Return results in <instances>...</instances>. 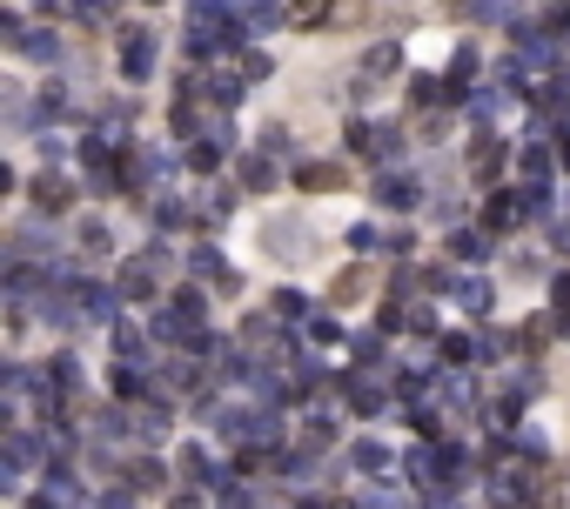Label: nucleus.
Returning a JSON list of instances; mask_svg holds the SVG:
<instances>
[{
    "label": "nucleus",
    "instance_id": "f257e3e1",
    "mask_svg": "<svg viewBox=\"0 0 570 509\" xmlns=\"http://www.w3.org/2000/svg\"><path fill=\"white\" fill-rule=\"evenodd\" d=\"M168 242L155 234L148 242V255H135V262H122V276H114V289H122V302H155L162 295V268H168Z\"/></svg>",
    "mask_w": 570,
    "mask_h": 509
},
{
    "label": "nucleus",
    "instance_id": "f03ea898",
    "mask_svg": "<svg viewBox=\"0 0 570 509\" xmlns=\"http://www.w3.org/2000/svg\"><path fill=\"white\" fill-rule=\"evenodd\" d=\"M490 509H530V469H490Z\"/></svg>",
    "mask_w": 570,
    "mask_h": 509
},
{
    "label": "nucleus",
    "instance_id": "7ed1b4c3",
    "mask_svg": "<svg viewBox=\"0 0 570 509\" xmlns=\"http://www.w3.org/2000/svg\"><path fill=\"white\" fill-rule=\"evenodd\" d=\"M504 162H510V141L483 128V135L470 141V175H477V181H497V175H504Z\"/></svg>",
    "mask_w": 570,
    "mask_h": 509
},
{
    "label": "nucleus",
    "instance_id": "20e7f679",
    "mask_svg": "<svg viewBox=\"0 0 570 509\" xmlns=\"http://www.w3.org/2000/svg\"><path fill=\"white\" fill-rule=\"evenodd\" d=\"M342 396H350L356 416H383V409H390V389L369 382V376H342Z\"/></svg>",
    "mask_w": 570,
    "mask_h": 509
},
{
    "label": "nucleus",
    "instance_id": "39448f33",
    "mask_svg": "<svg viewBox=\"0 0 570 509\" xmlns=\"http://www.w3.org/2000/svg\"><path fill=\"white\" fill-rule=\"evenodd\" d=\"M181 469H188V483H195V489H215V496L228 489V469H215L202 443H195V449H181Z\"/></svg>",
    "mask_w": 570,
    "mask_h": 509
},
{
    "label": "nucleus",
    "instance_id": "423d86ee",
    "mask_svg": "<svg viewBox=\"0 0 570 509\" xmlns=\"http://www.w3.org/2000/svg\"><path fill=\"white\" fill-rule=\"evenodd\" d=\"M122 74H128V81H148V74H155V48H148L141 27L122 34Z\"/></svg>",
    "mask_w": 570,
    "mask_h": 509
},
{
    "label": "nucleus",
    "instance_id": "0eeeda50",
    "mask_svg": "<svg viewBox=\"0 0 570 509\" xmlns=\"http://www.w3.org/2000/svg\"><path fill=\"white\" fill-rule=\"evenodd\" d=\"M34 208H41V215H67V208H74V181L41 175V181H34Z\"/></svg>",
    "mask_w": 570,
    "mask_h": 509
},
{
    "label": "nucleus",
    "instance_id": "6e6552de",
    "mask_svg": "<svg viewBox=\"0 0 570 509\" xmlns=\"http://www.w3.org/2000/svg\"><path fill=\"white\" fill-rule=\"evenodd\" d=\"M41 389H48V396H67V389H81V362H74L67 348H61V356H48V369H41Z\"/></svg>",
    "mask_w": 570,
    "mask_h": 509
},
{
    "label": "nucleus",
    "instance_id": "1a4fd4ad",
    "mask_svg": "<svg viewBox=\"0 0 570 509\" xmlns=\"http://www.w3.org/2000/svg\"><path fill=\"white\" fill-rule=\"evenodd\" d=\"M14 54H21V61H41V67H48V61H61V34H54V27H27Z\"/></svg>",
    "mask_w": 570,
    "mask_h": 509
},
{
    "label": "nucleus",
    "instance_id": "9d476101",
    "mask_svg": "<svg viewBox=\"0 0 570 509\" xmlns=\"http://www.w3.org/2000/svg\"><path fill=\"white\" fill-rule=\"evenodd\" d=\"M295 188H302V194H335V188H342V168H335V162H302V168H295Z\"/></svg>",
    "mask_w": 570,
    "mask_h": 509
},
{
    "label": "nucleus",
    "instance_id": "9b49d317",
    "mask_svg": "<svg viewBox=\"0 0 570 509\" xmlns=\"http://www.w3.org/2000/svg\"><path fill=\"white\" fill-rule=\"evenodd\" d=\"M376 202L396 208V215H409V208H416V181H409V175H376Z\"/></svg>",
    "mask_w": 570,
    "mask_h": 509
},
{
    "label": "nucleus",
    "instance_id": "f8f14e48",
    "mask_svg": "<svg viewBox=\"0 0 570 509\" xmlns=\"http://www.w3.org/2000/svg\"><path fill=\"white\" fill-rule=\"evenodd\" d=\"M168 308H175V316H181L188 329H208V295H202L195 282H188V289H175V295H168Z\"/></svg>",
    "mask_w": 570,
    "mask_h": 509
},
{
    "label": "nucleus",
    "instance_id": "ddd939ff",
    "mask_svg": "<svg viewBox=\"0 0 570 509\" xmlns=\"http://www.w3.org/2000/svg\"><path fill=\"white\" fill-rule=\"evenodd\" d=\"M128 489H135V496H155V489H168V469H162L155 456H135V462H128Z\"/></svg>",
    "mask_w": 570,
    "mask_h": 509
},
{
    "label": "nucleus",
    "instance_id": "4468645a",
    "mask_svg": "<svg viewBox=\"0 0 570 509\" xmlns=\"http://www.w3.org/2000/svg\"><path fill=\"white\" fill-rule=\"evenodd\" d=\"M242 81H249V74H208L195 94H202L208 107H236V101H242Z\"/></svg>",
    "mask_w": 570,
    "mask_h": 509
},
{
    "label": "nucleus",
    "instance_id": "2eb2a0df",
    "mask_svg": "<svg viewBox=\"0 0 570 509\" xmlns=\"http://www.w3.org/2000/svg\"><path fill=\"white\" fill-rule=\"evenodd\" d=\"M221 154H228V128H208V135L188 141V162L195 168H221Z\"/></svg>",
    "mask_w": 570,
    "mask_h": 509
},
{
    "label": "nucleus",
    "instance_id": "dca6fc26",
    "mask_svg": "<svg viewBox=\"0 0 570 509\" xmlns=\"http://www.w3.org/2000/svg\"><path fill=\"white\" fill-rule=\"evenodd\" d=\"M470 81H477V41H456V54H449V88H456V101H464Z\"/></svg>",
    "mask_w": 570,
    "mask_h": 509
},
{
    "label": "nucleus",
    "instance_id": "f3484780",
    "mask_svg": "<svg viewBox=\"0 0 570 509\" xmlns=\"http://www.w3.org/2000/svg\"><path fill=\"white\" fill-rule=\"evenodd\" d=\"M350 462L363 469V476H390V449H383V443H376V436H363V443L350 449Z\"/></svg>",
    "mask_w": 570,
    "mask_h": 509
},
{
    "label": "nucleus",
    "instance_id": "a211bd4d",
    "mask_svg": "<svg viewBox=\"0 0 570 509\" xmlns=\"http://www.w3.org/2000/svg\"><path fill=\"white\" fill-rule=\"evenodd\" d=\"M168 122H175V135H181V141H195V128H202V94L188 88V94L175 101V114H168Z\"/></svg>",
    "mask_w": 570,
    "mask_h": 509
},
{
    "label": "nucleus",
    "instance_id": "6ab92c4d",
    "mask_svg": "<svg viewBox=\"0 0 570 509\" xmlns=\"http://www.w3.org/2000/svg\"><path fill=\"white\" fill-rule=\"evenodd\" d=\"M188 268H195V276H202V282L215 276L221 289H236V276H228V262H221V249H195V255H188Z\"/></svg>",
    "mask_w": 570,
    "mask_h": 509
},
{
    "label": "nucleus",
    "instance_id": "aec40b11",
    "mask_svg": "<svg viewBox=\"0 0 570 509\" xmlns=\"http://www.w3.org/2000/svg\"><path fill=\"white\" fill-rule=\"evenodd\" d=\"M403 67V48L396 41H376L369 54H363V74H369V81H376V74H396Z\"/></svg>",
    "mask_w": 570,
    "mask_h": 509
},
{
    "label": "nucleus",
    "instance_id": "412c9836",
    "mask_svg": "<svg viewBox=\"0 0 570 509\" xmlns=\"http://www.w3.org/2000/svg\"><path fill=\"white\" fill-rule=\"evenodd\" d=\"M449 255H456V262H483V255H490V234L456 228V234H449Z\"/></svg>",
    "mask_w": 570,
    "mask_h": 509
},
{
    "label": "nucleus",
    "instance_id": "4be33fe9",
    "mask_svg": "<svg viewBox=\"0 0 570 509\" xmlns=\"http://www.w3.org/2000/svg\"><path fill=\"white\" fill-rule=\"evenodd\" d=\"M550 322H557V335H570V268L550 276Z\"/></svg>",
    "mask_w": 570,
    "mask_h": 509
},
{
    "label": "nucleus",
    "instance_id": "5701e85b",
    "mask_svg": "<svg viewBox=\"0 0 570 509\" xmlns=\"http://www.w3.org/2000/svg\"><path fill=\"white\" fill-rule=\"evenodd\" d=\"M456 295H464V308L477 322H490V308H497V295H490V282H456Z\"/></svg>",
    "mask_w": 570,
    "mask_h": 509
},
{
    "label": "nucleus",
    "instance_id": "b1692460",
    "mask_svg": "<svg viewBox=\"0 0 570 509\" xmlns=\"http://www.w3.org/2000/svg\"><path fill=\"white\" fill-rule=\"evenodd\" d=\"M269 316H276V322H302V316H309V302H302L295 289H276V295H269Z\"/></svg>",
    "mask_w": 570,
    "mask_h": 509
},
{
    "label": "nucleus",
    "instance_id": "393cba45",
    "mask_svg": "<svg viewBox=\"0 0 570 509\" xmlns=\"http://www.w3.org/2000/svg\"><path fill=\"white\" fill-rule=\"evenodd\" d=\"M335 14V0H289V21L295 27H316V21H329Z\"/></svg>",
    "mask_w": 570,
    "mask_h": 509
},
{
    "label": "nucleus",
    "instance_id": "a878e982",
    "mask_svg": "<svg viewBox=\"0 0 570 509\" xmlns=\"http://www.w3.org/2000/svg\"><path fill=\"white\" fill-rule=\"evenodd\" d=\"M242 181H249L255 194H269V188H276V162H269V154H255V162H242Z\"/></svg>",
    "mask_w": 570,
    "mask_h": 509
},
{
    "label": "nucleus",
    "instance_id": "bb28decb",
    "mask_svg": "<svg viewBox=\"0 0 570 509\" xmlns=\"http://www.w3.org/2000/svg\"><path fill=\"white\" fill-rule=\"evenodd\" d=\"M195 382H202L195 356H175V362H168V389H195Z\"/></svg>",
    "mask_w": 570,
    "mask_h": 509
},
{
    "label": "nucleus",
    "instance_id": "cd10ccee",
    "mask_svg": "<svg viewBox=\"0 0 570 509\" xmlns=\"http://www.w3.org/2000/svg\"><path fill=\"white\" fill-rule=\"evenodd\" d=\"M523 175H530V181H544V175H550V148H544V141H530V148H523Z\"/></svg>",
    "mask_w": 570,
    "mask_h": 509
},
{
    "label": "nucleus",
    "instance_id": "c85d7f7f",
    "mask_svg": "<svg viewBox=\"0 0 570 509\" xmlns=\"http://www.w3.org/2000/svg\"><path fill=\"white\" fill-rule=\"evenodd\" d=\"M443 356L464 369V362H477V342H470V335H443Z\"/></svg>",
    "mask_w": 570,
    "mask_h": 509
},
{
    "label": "nucleus",
    "instance_id": "c756f323",
    "mask_svg": "<svg viewBox=\"0 0 570 509\" xmlns=\"http://www.w3.org/2000/svg\"><path fill=\"white\" fill-rule=\"evenodd\" d=\"M181 221H188V208L175 202V194H162V208H155V228L168 234V228H181Z\"/></svg>",
    "mask_w": 570,
    "mask_h": 509
},
{
    "label": "nucleus",
    "instance_id": "7c9ffc66",
    "mask_svg": "<svg viewBox=\"0 0 570 509\" xmlns=\"http://www.w3.org/2000/svg\"><path fill=\"white\" fill-rule=\"evenodd\" d=\"M21 34H27V21H21V8H8V14H0V41L21 48Z\"/></svg>",
    "mask_w": 570,
    "mask_h": 509
},
{
    "label": "nucleus",
    "instance_id": "2f4dec72",
    "mask_svg": "<svg viewBox=\"0 0 570 509\" xmlns=\"http://www.w3.org/2000/svg\"><path fill=\"white\" fill-rule=\"evenodd\" d=\"M215 509H255V496H249V489H242V483H228V489H221V496H215Z\"/></svg>",
    "mask_w": 570,
    "mask_h": 509
},
{
    "label": "nucleus",
    "instance_id": "473e14b6",
    "mask_svg": "<svg viewBox=\"0 0 570 509\" xmlns=\"http://www.w3.org/2000/svg\"><path fill=\"white\" fill-rule=\"evenodd\" d=\"M350 249H383V234H376L369 221H356V228H350Z\"/></svg>",
    "mask_w": 570,
    "mask_h": 509
},
{
    "label": "nucleus",
    "instance_id": "72a5a7b5",
    "mask_svg": "<svg viewBox=\"0 0 570 509\" xmlns=\"http://www.w3.org/2000/svg\"><path fill=\"white\" fill-rule=\"evenodd\" d=\"M242 74H249V81H262V74H269V54H255V48H249V54H242Z\"/></svg>",
    "mask_w": 570,
    "mask_h": 509
},
{
    "label": "nucleus",
    "instance_id": "f704fd0d",
    "mask_svg": "<svg viewBox=\"0 0 570 509\" xmlns=\"http://www.w3.org/2000/svg\"><path fill=\"white\" fill-rule=\"evenodd\" d=\"M356 509H403V502H396V496H363Z\"/></svg>",
    "mask_w": 570,
    "mask_h": 509
},
{
    "label": "nucleus",
    "instance_id": "c9c22d12",
    "mask_svg": "<svg viewBox=\"0 0 570 509\" xmlns=\"http://www.w3.org/2000/svg\"><path fill=\"white\" fill-rule=\"evenodd\" d=\"M302 509H356V502H329V496H309Z\"/></svg>",
    "mask_w": 570,
    "mask_h": 509
},
{
    "label": "nucleus",
    "instance_id": "e433bc0d",
    "mask_svg": "<svg viewBox=\"0 0 570 509\" xmlns=\"http://www.w3.org/2000/svg\"><path fill=\"white\" fill-rule=\"evenodd\" d=\"M168 509H202V496H168Z\"/></svg>",
    "mask_w": 570,
    "mask_h": 509
},
{
    "label": "nucleus",
    "instance_id": "4c0bfd02",
    "mask_svg": "<svg viewBox=\"0 0 570 509\" xmlns=\"http://www.w3.org/2000/svg\"><path fill=\"white\" fill-rule=\"evenodd\" d=\"M101 509H128V496H101Z\"/></svg>",
    "mask_w": 570,
    "mask_h": 509
}]
</instances>
